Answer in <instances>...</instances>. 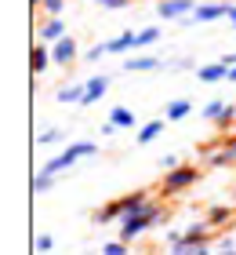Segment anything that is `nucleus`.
Returning a JSON list of instances; mask_svg holds the SVG:
<instances>
[{
  "instance_id": "f257e3e1",
  "label": "nucleus",
  "mask_w": 236,
  "mask_h": 255,
  "mask_svg": "<svg viewBox=\"0 0 236 255\" xmlns=\"http://www.w3.org/2000/svg\"><path fill=\"white\" fill-rule=\"evenodd\" d=\"M163 219H167V212H163V208H157V204H146L142 208V212H131V215H120V241H127V245H131L135 237H142L146 234L149 226H157V223H163Z\"/></svg>"
},
{
  "instance_id": "f03ea898",
  "label": "nucleus",
  "mask_w": 236,
  "mask_h": 255,
  "mask_svg": "<svg viewBox=\"0 0 236 255\" xmlns=\"http://www.w3.org/2000/svg\"><path fill=\"white\" fill-rule=\"evenodd\" d=\"M94 153H98V146L87 142V138H80V142H69V146L62 149V153L51 157L47 164H40V171H47V175H58V171H69L80 157H94Z\"/></svg>"
},
{
  "instance_id": "7ed1b4c3",
  "label": "nucleus",
  "mask_w": 236,
  "mask_h": 255,
  "mask_svg": "<svg viewBox=\"0 0 236 255\" xmlns=\"http://www.w3.org/2000/svg\"><path fill=\"white\" fill-rule=\"evenodd\" d=\"M200 179V168H193V164H178V168H171L167 175H163V182H160V193L163 197H178V193H185L193 182Z\"/></svg>"
},
{
  "instance_id": "20e7f679",
  "label": "nucleus",
  "mask_w": 236,
  "mask_h": 255,
  "mask_svg": "<svg viewBox=\"0 0 236 255\" xmlns=\"http://www.w3.org/2000/svg\"><path fill=\"white\" fill-rule=\"evenodd\" d=\"M51 62H55V66H62V69H69V66L77 62V40L69 37V33H66L62 40H55V44H51Z\"/></svg>"
},
{
  "instance_id": "39448f33",
  "label": "nucleus",
  "mask_w": 236,
  "mask_h": 255,
  "mask_svg": "<svg viewBox=\"0 0 236 255\" xmlns=\"http://www.w3.org/2000/svg\"><path fill=\"white\" fill-rule=\"evenodd\" d=\"M193 11H196V0H160L157 4V15L174 18V22H182L185 15H193Z\"/></svg>"
},
{
  "instance_id": "423d86ee",
  "label": "nucleus",
  "mask_w": 236,
  "mask_h": 255,
  "mask_svg": "<svg viewBox=\"0 0 236 255\" xmlns=\"http://www.w3.org/2000/svg\"><path fill=\"white\" fill-rule=\"evenodd\" d=\"M229 7H233V0H218V4H196V11H193V22L200 26V22L229 18Z\"/></svg>"
},
{
  "instance_id": "0eeeda50",
  "label": "nucleus",
  "mask_w": 236,
  "mask_h": 255,
  "mask_svg": "<svg viewBox=\"0 0 236 255\" xmlns=\"http://www.w3.org/2000/svg\"><path fill=\"white\" fill-rule=\"evenodd\" d=\"M62 37H66V18H62V15H47V18L40 22V29H37V40L55 44V40H62Z\"/></svg>"
},
{
  "instance_id": "6e6552de",
  "label": "nucleus",
  "mask_w": 236,
  "mask_h": 255,
  "mask_svg": "<svg viewBox=\"0 0 236 255\" xmlns=\"http://www.w3.org/2000/svg\"><path fill=\"white\" fill-rule=\"evenodd\" d=\"M105 91H109V77H87L84 80V102H80V106H94V102H98Z\"/></svg>"
},
{
  "instance_id": "1a4fd4ad",
  "label": "nucleus",
  "mask_w": 236,
  "mask_h": 255,
  "mask_svg": "<svg viewBox=\"0 0 236 255\" xmlns=\"http://www.w3.org/2000/svg\"><path fill=\"white\" fill-rule=\"evenodd\" d=\"M47 62H51V44L37 40V44H33V48H29V69H33V77H44Z\"/></svg>"
},
{
  "instance_id": "9d476101",
  "label": "nucleus",
  "mask_w": 236,
  "mask_h": 255,
  "mask_svg": "<svg viewBox=\"0 0 236 255\" xmlns=\"http://www.w3.org/2000/svg\"><path fill=\"white\" fill-rule=\"evenodd\" d=\"M138 48V33H120V37H113L109 44H105V55H127V51H135Z\"/></svg>"
},
{
  "instance_id": "9b49d317",
  "label": "nucleus",
  "mask_w": 236,
  "mask_h": 255,
  "mask_svg": "<svg viewBox=\"0 0 236 255\" xmlns=\"http://www.w3.org/2000/svg\"><path fill=\"white\" fill-rule=\"evenodd\" d=\"M229 77V66L226 62H207V66H196V80H204V84H215V80H226Z\"/></svg>"
},
{
  "instance_id": "f8f14e48",
  "label": "nucleus",
  "mask_w": 236,
  "mask_h": 255,
  "mask_svg": "<svg viewBox=\"0 0 236 255\" xmlns=\"http://www.w3.org/2000/svg\"><path fill=\"white\" fill-rule=\"evenodd\" d=\"M163 62L160 59H153V55H131V59L124 62L127 73H149V69H160Z\"/></svg>"
},
{
  "instance_id": "ddd939ff",
  "label": "nucleus",
  "mask_w": 236,
  "mask_h": 255,
  "mask_svg": "<svg viewBox=\"0 0 236 255\" xmlns=\"http://www.w3.org/2000/svg\"><path fill=\"white\" fill-rule=\"evenodd\" d=\"M146 204H149V190H135V193L120 197V212H124V215H131V212H142Z\"/></svg>"
},
{
  "instance_id": "4468645a",
  "label": "nucleus",
  "mask_w": 236,
  "mask_h": 255,
  "mask_svg": "<svg viewBox=\"0 0 236 255\" xmlns=\"http://www.w3.org/2000/svg\"><path fill=\"white\" fill-rule=\"evenodd\" d=\"M189 113H193V102H189V99H171L167 110H163V117H167V121H185Z\"/></svg>"
},
{
  "instance_id": "2eb2a0df",
  "label": "nucleus",
  "mask_w": 236,
  "mask_h": 255,
  "mask_svg": "<svg viewBox=\"0 0 236 255\" xmlns=\"http://www.w3.org/2000/svg\"><path fill=\"white\" fill-rule=\"evenodd\" d=\"M160 135H163V121H149V124H142V131L135 135V142L138 146H149V142H157Z\"/></svg>"
},
{
  "instance_id": "dca6fc26",
  "label": "nucleus",
  "mask_w": 236,
  "mask_h": 255,
  "mask_svg": "<svg viewBox=\"0 0 236 255\" xmlns=\"http://www.w3.org/2000/svg\"><path fill=\"white\" fill-rule=\"evenodd\" d=\"M171 248V255H200V252H204L207 248V241H174V245H167Z\"/></svg>"
},
{
  "instance_id": "f3484780",
  "label": "nucleus",
  "mask_w": 236,
  "mask_h": 255,
  "mask_svg": "<svg viewBox=\"0 0 236 255\" xmlns=\"http://www.w3.org/2000/svg\"><path fill=\"white\" fill-rule=\"evenodd\" d=\"M55 99L58 102H77V106H80V102H84V84H62L55 91Z\"/></svg>"
},
{
  "instance_id": "a211bd4d",
  "label": "nucleus",
  "mask_w": 236,
  "mask_h": 255,
  "mask_svg": "<svg viewBox=\"0 0 236 255\" xmlns=\"http://www.w3.org/2000/svg\"><path fill=\"white\" fill-rule=\"evenodd\" d=\"M229 219H233V208H226V204H211V208H207V223H211V230H215V226H226Z\"/></svg>"
},
{
  "instance_id": "6ab92c4d",
  "label": "nucleus",
  "mask_w": 236,
  "mask_h": 255,
  "mask_svg": "<svg viewBox=\"0 0 236 255\" xmlns=\"http://www.w3.org/2000/svg\"><path fill=\"white\" fill-rule=\"evenodd\" d=\"M120 215H124V212H120V201H109L105 208H98V212H94V223L105 226V223H116Z\"/></svg>"
},
{
  "instance_id": "aec40b11",
  "label": "nucleus",
  "mask_w": 236,
  "mask_h": 255,
  "mask_svg": "<svg viewBox=\"0 0 236 255\" xmlns=\"http://www.w3.org/2000/svg\"><path fill=\"white\" fill-rule=\"evenodd\" d=\"M109 121H113L116 128H135V113L127 110V106H113V110H109Z\"/></svg>"
},
{
  "instance_id": "412c9836",
  "label": "nucleus",
  "mask_w": 236,
  "mask_h": 255,
  "mask_svg": "<svg viewBox=\"0 0 236 255\" xmlns=\"http://www.w3.org/2000/svg\"><path fill=\"white\" fill-rule=\"evenodd\" d=\"M226 113H229V102H207V106H204V121H211V124H218L222 117H226Z\"/></svg>"
},
{
  "instance_id": "4be33fe9",
  "label": "nucleus",
  "mask_w": 236,
  "mask_h": 255,
  "mask_svg": "<svg viewBox=\"0 0 236 255\" xmlns=\"http://www.w3.org/2000/svg\"><path fill=\"white\" fill-rule=\"evenodd\" d=\"M204 160H207V164H215V168H229V164H233V157H229L226 146H222V149H207Z\"/></svg>"
},
{
  "instance_id": "5701e85b",
  "label": "nucleus",
  "mask_w": 236,
  "mask_h": 255,
  "mask_svg": "<svg viewBox=\"0 0 236 255\" xmlns=\"http://www.w3.org/2000/svg\"><path fill=\"white\" fill-rule=\"evenodd\" d=\"M207 234H211V223L204 219V223H193V226H185V241H207Z\"/></svg>"
},
{
  "instance_id": "b1692460",
  "label": "nucleus",
  "mask_w": 236,
  "mask_h": 255,
  "mask_svg": "<svg viewBox=\"0 0 236 255\" xmlns=\"http://www.w3.org/2000/svg\"><path fill=\"white\" fill-rule=\"evenodd\" d=\"M62 138H66L62 128H47V131L37 135V146H55V142H62Z\"/></svg>"
},
{
  "instance_id": "393cba45",
  "label": "nucleus",
  "mask_w": 236,
  "mask_h": 255,
  "mask_svg": "<svg viewBox=\"0 0 236 255\" xmlns=\"http://www.w3.org/2000/svg\"><path fill=\"white\" fill-rule=\"evenodd\" d=\"M51 186H55V175H47V171H40V175L33 179V193H37V197H40V193H47Z\"/></svg>"
},
{
  "instance_id": "a878e982",
  "label": "nucleus",
  "mask_w": 236,
  "mask_h": 255,
  "mask_svg": "<svg viewBox=\"0 0 236 255\" xmlns=\"http://www.w3.org/2000/svg\"><path fill=\"white\" fill-rule=\"evenodd\" d=\"M157 40H160V26H149V29L138 33V48H149V44H157Z\"/></svg>"
},
{
  "instance_id": "bb28decb",
  "label": "nucleus",
  "mask_w": 236,
  "mask_h": 255,
  "mask_svg": "<svg viewBox=\"0 0 236 255\" xmlns=\"http://www.w3.org/2000/svg\"><path fill=\"white\" fill-rule=\"evenodd\" d=\"M62 7H66V0H40L44 15H62Z\"/></svg>"
},
{
  "instance_id": "cd10ccee",
  "label": "nucleus",
  "mask_w": 236,
  "mask_h": 255,
  "mask_svg": "<svg viewBox=\"0 0 236 255\" xmlns=\"http://www.w3.org/2000/svg\"><path fill=\"white\" fill-rule=\"evenodd\" d=\"M102 255H127V241H109L102 248Z\"/></svg>"
},
{
  "instance_id": "c85d7f7f",
  "label": "nucleus",
  "mask_w": 236,
  "mask_h": 255,
  "mask_svg": "<svg viewBox=\"0 0 236 255\" xmlns=\"http://www.w3.org/2000/svg\"><path fill=\"white\" fill-rule=\"evenodd\" d=\"M33 248H37L40 255H44V252H51V248H55V237H51V234H40V237H37V245H33Z\"/></svg>"
},
{
  "instance_id": "c756f323",
  "label": "nucleus",
  "mask_w": 236,
  "mask_h": 255,
  "mask_svg": "<svg viewBox=\"0 0 236 255\" xmlns=\"http://www.w3.org/2000/svg\"><path fill=\"white\" fill-rule=\"evenodd\" d=\"M98 7H105V11H120V7H127V0H94Z\"/></svg>"
},
{
  "instance_id": "7c9ffc66",
  "label": "nucleus",
  "mask_w": 236,
  "mask_h": 255,
  "mask_svg": "<svg viewBox=\"0 0 236 255\" xmlns=\"http://www.w3.org/2000/svg\"><path fill=\"white\" fill-rule=\"evenodd\" d=\"M157 164H160L163 171H171V168H178V157H174V153H167V157H160Z\"/></svg>"
},
{
  "instance_id": "2f4dec72",
  "label": "nucleus",
  "mask_w": 236,
  "mask_h": 255,
  "mask_svg": "<svg viewBox=\"0 0 236 255\" xmlns=\"http://www.w3.org/2000/svg\"><path fill=\"white\" fill-rule=\"evenodd\" d=\"M102 55H105V44H98V48H91V51L84 55V59H87V62H98V59H102Z\"/></svg>"
},
{
  "instance_id": "473e14b6",
  "label": "nucleus",
  "mask_w": 236,
  "mask_h": 255,
  "mask_svg": "<svg viewBox=\"0 0 236 255\" xmlns=\"http://www.w3.org/2000/svg\"><path fill=\"white\" fill-rule=\"evenodd\" d=\"M215 255H236V245H233V241H222V248Z\"/></svg>"
},
{
  "instance_id": "72a5a7b5",
  "label": "nucleus",
  "mask_w": 236,
  "mask_h": 255,
  "mask_svg": "<svg viewBox=\"0 0 236 255\" xmlns=\"http://www.w3.org/2000/svg\"><path fill=\"white\" fill-rule=\"evenodd\" d=\"M226 149H229V157H233V164H236V135L229 131V138H226Z\"/></svg>"
},
{
  "instance_id": "f704fd0d",
  "label": "nucleus",
  "mask_w": 236,
  "mask_h": 255,
  "mask_svg": "<svg viewBox=\"0 0 236 255\" xmlns=\"http://www.w3.org/2000/svg\"><path fill=\"white\" fill-rule=\"evenodd\" d=\"M98 135H116V124H113V121H105V124L98 128Z\"/></svg>"
},
{
  "instance_id": "c9c22d12",
  "label": "nucleus",
  "mask_w": 236,
  "mask_h": 255,
  "mask_svg": "<svg viewBox=\"0 0 236 255\" xmlns=\"http://www.w3.org/2000/svg\"><path fill=\"white\" fill-rule=\"evenodd\" d=\"M222 62H226V66L233 69V66H236V51H233V55H226V59H222Z\"/></svg>"
},
{
  "instance_id": "e433bc0d",
  "label": "nucleus",
  "mask_w": 236,
  "mask_h": 255,
  "mask_svg": "<svg viewBox=\"0 0 236 255\" xmlns=\"http://www.w3.org/2000/svg\"><path fill=\"white\" fill-rule=\"evenodd\" d=\"M229 22H233V29H236V4L229 7Z\"/></svg>"
},
{
  "instance_id": "4c0bfd02",
  "label": "nucleus",
  "mask_w": 236,
  "mask_h": 255,
  "mask_svg": "<svg viewBox=\"0 0 236 255\" xmlns=\"http://www.w3.org/2000/svg\"><path fill=\"white\" fill-rule=\"evenodd\" d=\"M226 80H236V66H233V69H229V77H226Z\"/></svg>"
},
{
  "instance_id": "58836bf2",
  "label": "nucleus",
  "mask_w": 236,
  "mask_h": 255,
  "mask_svg": "<svg viewBox=\"0 0 236 255\" xmlns=\"http://www.w3.org/2000/svg\"><path fill=\"white\" fill-rule=\"evenodd\" d=\"M29 4H33V7H40V0H29Z\"/></svg>"
},
{
  "instance_id": "ea45409f",
  "label": "nucleus",
  "mask_w": 236,
  "mask_h": 255,
  "mask_svg": "<svg viewBox=\"0 0 236 255\" xmlns=\"http://www.w3.org/2000/svg\"><path fill=\"white\" fill-rule=\"evenodd\" d=\"M200 255H211V248H204V252H200Z\"/></svg>"
},
{
  "instance_id": "a19ab883",
  "label": "nucleus",
  "mask_w": 236,
  "mask_h": 255,
  "mask_svg": "<svg viewBox=\"0 0 236 255\" xmlns=\"http://www.w3.org/2000/svg\"><path fill=\"white\" fill-rule=\"evenodd\" d=\"M233 113H236V102H233Z\"/></svg>"
}]
</instances>
